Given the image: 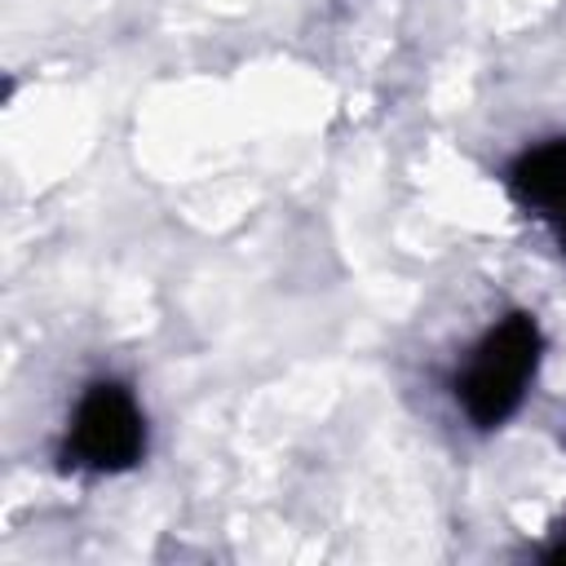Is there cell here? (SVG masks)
<instances>
[{"mask_svg": "<svg viewBox=\"0 0 566 566\" xmlns=\"http://www.w3.org/2000/svg\"><path fill=\"white\" fill-rule=\"evenodd\" d=\"M539 349H544L539 327L522 310L500 318L478 340L464 371L455 376V398L478 429H495L522 407V398L535 380V367H539Z\"/></svg>", "mask_w": 566, "mask_h": 566, "instance_id": "obj_1", "label": "cell"}, {"mask_svg": "<svg viewBox=\"0 0 566 566\" xmlns=\"http://www.w3.org/2000/svg\"><path fill=\"white\" fill-rule=\"evenodd\" d=\"M146 451V420L137 398L119 380H93L75 402L66 460L93 473H124Z\"/></svg>", "mask_w": 566, "mask_h": 566, "instance_id": "obj_2", "label": "cell"}, {"mask_svg": "<svg viewBox=\"0 0 566 566\" xmlns=\"http://www.w3.org/2000/svg\"><path fill=\"white\" fill-rule=\"evenodd\" d=\"M509 195L531 217H539L566 252V137L526 150L509 168Z\"/></svg>", "mask_w": 566, "mask_h": 566, "instance_id": "obj_3", "label": "cell"}, {"mask_svg": "<svg viewBox=\"0 0 566 566\" xmlns=\"http://www.w3.org/2000/svg\"><path fill=\"white\" fill-rule=\"evenodd\" d=\"M548 562H566V539H562V544H557V548L548 553Z\"/></svg>", "mask_w": 566, "mask_h": 566, "instance_id": "obj_4", "label": "cell"}]
</instances>
